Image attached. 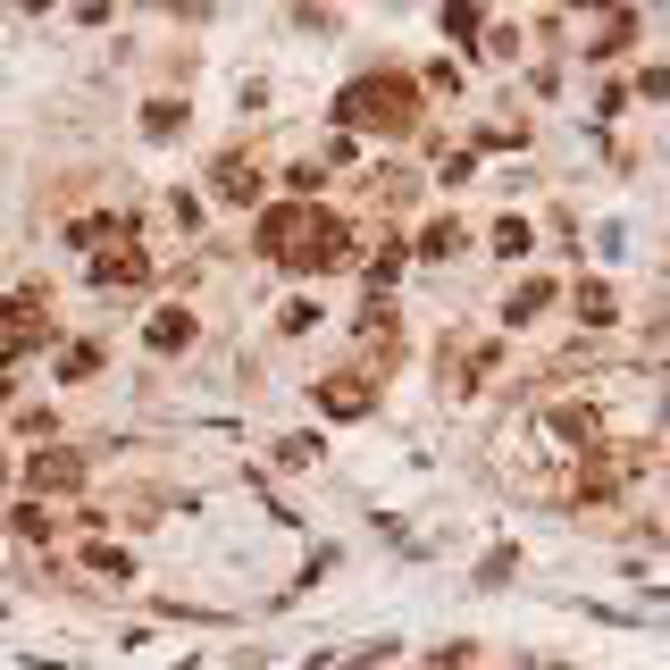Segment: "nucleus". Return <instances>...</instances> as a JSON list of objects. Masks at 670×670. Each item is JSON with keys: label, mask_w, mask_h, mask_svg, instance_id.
<instances>
[{"label": "nucleus", "mask_w": 670, "mask_h": 670, "mask_svg": "<svg viewBox=\"0 0 670 670\" xmlns=\"http://www.w3.org/2000/svg\"><path fill=\"white\" fill-rule=\"evenodd\" d=\"M344 218L319 210V202H277V210L260 218V251L277 268H293V277H310V268H336L344 260Z\"/></svg>", "instance_id": "obj_1"}, {"label": "nucleus", "mask_w": 670, "mask_h": 670, "mask_svg": "<svg viewBox=\"0 0 670 670\" xmlns=\"http://www.w3.org/2000/svg\"><path fill=\"white\" fill-rule=\"evenodd\" d=\"M336 117L344 126H385V134H411V117H420V93H411V76H361L352 93H336Z\"/></svg>", "instance_id": "obj_2"}, {"label": "nucleus", "mask_w": 670, "mask_h": 670, "mask_svg": "<svg viewBox=\"0 0 670 670\" xmlns=\"http://www.w3.org/2000/svg\"><path fill=\"white\" fill-rule=\"evenodd\" d=\"M25 478H34V486H51V495H59V486H76V478H84V461H76V453H42L34 470H25Z\"/></svg>", "instance_id": "obj_3"}, {"label": "nucleus", "mask_w": 670, "mask_h": 670, "mask_svg": "<svg viewBox=\"0 0 670 670\" xmlns=\"http://www.w3.org/2000/svg\"><path fill=\"white\" fill-rule=\"evenodd\" d=\"M193 344V319H185V310H159V319H152V352H185Z\"/></svg>", "instance_id": "obj_4"}, {"label": "nucleus", "mask_w": 670, "mask_h": 670, "mask_svg": "<svg viewBox=\"0 0 670 670\" xmlns=\"http://www.w3.org/2000/svg\"><path fill=\"white\" fill-rule=\"evenodd\" d=\"M93 277H101V286H134V277H143V251H101Z\"/></svg>", "instance_id": "obj_5"}, {"label": "nucleus", "mask_w": 670, "mask_h": 670, "mask_svg": "<svg viewBox=\"0 0 670 670\" xmlns=\"http://www.w3.org/2000/svg\"><path fill=\"white\" fill-rule=\"evenodd\" d=\"M93 369H101V352H93V344H76L68 361H59V378H93Z\"/></svg>", "instance_id": "obj_6"}, {"label": "nucleus", "mask_w": 670, "mask_h": 670, "mask_svg": "<svg viewBox=\"0 0 670 670\" xmlns=\"http://www.w3.org/2000/svg\"><path fill=\"white\" fill-rule=\"evenodd\" d=\"M545 293H554V286H519V293H512V319H536V310H545Z\"/></svg>", "instance_id": "obj_7"}]
</instances>
